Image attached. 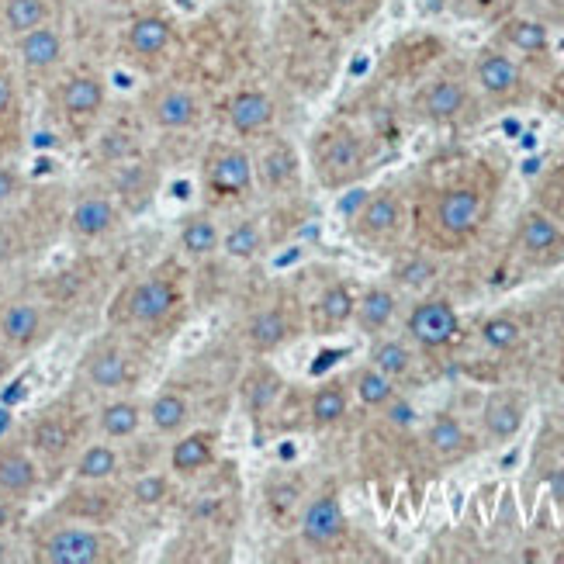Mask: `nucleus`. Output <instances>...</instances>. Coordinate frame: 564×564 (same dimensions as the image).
<instances>
[{
  "label": "nucleus",
  "mask_w": 564,
  "mask_h": 564,
  "mask_svg": "<svg viewBox=\"0 0 564 564\" xmlns=\"http://www.w3.org/2000/svg\"><path fill=\"white\" fill-rule=\"evenodd\" d=\"M485 215L488 201L478 184H450L440 187L430 201L426 225H430V236L440 243V250H457L485 225Z\"/></svg>",
  "instance_id": "f257e3e1"
},
{
  "label": "nucleus",
  "mask_w": 564,
  "mask_h": 564,
  "mask_svg": "<svg viewBox=\"0 0 564 564\" xmlns=\"http://www.w3.org/2000/svg\"><path fill=\"white\" fill-rule=\"evenodd\" d=\"M502 42H509L513 49L526 52V56H540V52L551 49L547 28L530 18H509L506 25H502Z\"/></svg>",
  "instance_id": "f704fd0d"
},
{
  "label": "nucleus",
  "mask_w": 564,
  "mask_h": 564,
  "mask_svg": "<svg viewBox=\"0 0 564 564\" xmlns=\"http://www.w3.org/2000/svg\"><path fill=\"white\" fill-rule=\"evenodd\" d=\"M0 21L11 35H25L49 21V4L45 0H7Z\"/></svg>",
  "instance_id": "c9c22d12"
},
{
  "label": "nucleus",
  "mask_w": 564,
  "mask_h": 564,
  "mask_svg": "<svg viewBox=\"0 0 564 564\" xmlns=\"http://www.w3.org/2000/svg\"><path fill=\"white\" fill-rule=\"evenodd\" d=\"M475 84L495 101H509L523 90V70L499 49H481L475 59Z\"/></svg>",
  "instance_id": "9d476101"
},
{
  "label": "nucleus",
  "mask_w": 564,
  "mask_h": 564,
  "mask_svg": "<svg viewBox=\"0 0 564 564\" xmlns=\"http://www.w3.org/2000/svg\"><path fill=\"white\" fill-rule=\"evenodd\" d=\"M118 468H122V461H118V450L111 443H90L80 450L73 475H77V481H108L118 475Z\"/></svg>",
  "instance_id": "72a5a7b5"
},
{
  "label": "nucleus",
  "mask_w": 564,
  "mask_h": 564,
  "mask_svg": "<svg viewBox=\"0 0 564 564\" xmlns=\"http://www.w3.org/2000/svg\"><path fill=\"white\" fill-rule=\"evenodd\" d=\"M142 416L146 412H142V405L135 398H118V402H108L97 412V430L108 440H129V436L139 433Z\"/></svg>",
  "instance_id": "c756f323"
},
{
  "label": "nucleus",
  "mask_w": 564,
  "mask_h": 564,
  "mask_svg": "<svg viewBox=\"0 0 564 564\" xmlns=\"http://www.w3.org/2000/svg\"><path fill=\"white\" fill-rule=\"evenodd\" d=\"M45 312L35 302H7L0 308V340L11 350H28L42 340Z\"/></svg>",
  "instance_id": "4468645a"
},
{
  "label": "nucleus",
  "mask_w": 564,
  "mask_h": 564,
  "mask_svg": "<svg viewBox=\"0 0 564 564\" xmlns=\"http://www.w3.org/2000/svg\"><path fill=\"white\" fill-rule=\"evenodd\" d=\"M353 308H357V295H353L347 284H329V288H322L312 305L315 333H336L340 326H347L353 319Z\"/></svg>",
  "instance_id": "b1692460"
},
{
  "label": "nucleus",
  "mask_w": 564,
  "mask_h": 564,
  "mask_svg": "<svg viewBox=\"0 0 564 564\" xmlns=\"http://www.w3.org/2000/svg\"><path fill=\"white\" fill-rule=\"evenodd\" d=\"M218 457V436L212 430H194L184 433L180 440L170 447V471L177 478H194L205 475Z\"/></svg>",
  "instance_id": "dca6fc26"
},
{
  "label": "nucleus",
  "mask_w": 564,
  "mask_h": 564,
  "mask_svg": "<svg viewBox=\"0 0 564 564\" xmlns=\"http://www.w3.org/2000/svg\"><path fill=\"white\" fill-rule=\"evenodd\" d=\"M430 277H433V263H426V260H412L398 270V281H405V284H426Z\"/></svg>",
  "instance_id": "79ce46f5"
},
{
  "label": "nucleus",
  "mask_w": 564,
  "mask_h": 564,
  "mask_svg": "<svg viewBox=\"0 0 564 564\" xmlns=\"http://www.w3.org/2000/svg\"><path fill=\"white\" fill-rule=\"evenodd\" d=\"M253 170H257V184L263 191H270V194L288 191L298 180V156L288 142L274 139L260 156H253Z\"/></svg>",
  "instance_id": "a211bd4d"
},
{
  "label": "nucleus",
  "mask_w": 564,
  "mask_h": 564,
  "mask_svg": "<svg viewBox=\"0 0 564 564\" xmlns=\"http://www.w3.org/2000/svg\"><path fill=\"white\" fill-rule=\"evenodd\" d=\"M104 80L94 77V73H77L70 77L63 87H59V108L66 111L70 118H94L97 111L104 108Z\"/></svg>",
  "instance_id": "4be33fe9"
},
{
  "label": "nucleus",
  "mask_w": 564,
  "mask_h": 564,
  "mask_svg": "<svg viewBox=\"0 0 564 564\" xmlns=\"http://www.w3.org/2000/svg\"><path fill=\"white\" fill-rule=\"evenodd\" d=\"M225 115H229L232 132L250 139V135H260L274 125L277 108H274V97L263 94V90H239L229 101V108H225Z\"/></svg>",
  "instance_id": "2eb2a0df"
},
{
  "label": "nucleus",
  "mask_w": 564,
  "mask_h": 564,
  "mask_svg": "<svg viewBox=\"0 0 564 564\" xmlns=\"http://www.w3.org/2000/svg\"><path fill=\"white\" fill-rule=\"evenodd\" d=\"M298 533L312 551H333L343 537H347V513L336 492H319L308 499L298 520Z\"/></svg>",
  "instance_id": "6e6552de"
},
{
  "label": "nucleus",
  "mask_w": 564,
  "mask_h": 564,
  "mask_svg": "<svg viewBox=\"0 0 564 564\" xmlns=\"http://www.w3.org/2000/svg\"><path fill=\"white\" fill-rule=\"evenodd\" d=\"M180 305V288L167 274H149L135 281L122 295V319L142 329H156L177 312Z\"/></svg>",
  "instance_id": "423d86ee"
},
{
  "label": "nucleus",
  "mask_w": 564,
  "mask_h": 564,
  "mask_svg": "<svg viewBox=\"0 0 564 564\" xmlns=\"http://www.w3.org/2000/svg\"><path fill=\"white\" fill-rule=\"evenodd\" d=\"M7 371H11V360H7V353L0 350V381L7 378Z\"/></svg>",
  "instance_id": "09e8293b"
},
{
  "label": "nucleus",
  "mask_w": 564,
  "mask_h": 564,
  "mask_svg": "<svg viewBox=\"0 0 564 564\" xmlns=\"http://www.w3.org/2000/svg\"><path fill=\"white\" fill-rule=\"evenodd\" d=\"M405 225V208H402V198H398L395 191H378L371 194V198H364V205H360V212L353 215V239L364 246H371V250H378L381 243H391V239H398V232H402Z\"/></svg>",
  "instance_id": "0eeeda50"
},
{
  "label": "nucleus",
  "mask_w": 564,
  "mask_h": 564,
  "mask_svg": "<svg viewBox=\"0 0 564 564\" xmlns=\"http://www.w3.org/2000/svg\"><path fill=\"white\" fill-rule=\"evenodd\" d=\"M84 378L97 391H118L132 378V357L118 343H97L84 360Z\"/></svg>",
  "instance_id": "f8f14e48"
},
{
  "label": "nucleus",
  "mask_w": 564,
  "mask_h": 564,
  "mask_svg": "<svg viewBox=\"0 0 564 564\" xmlns=\"http://www.w3.org/2000/svg\"><path fill=\"white\" fill-rule=\"evenodd\" d=\"M28 447L39 457H45V461H59L73 447L70 423L63 416H56V412H45V416H39L28 426Z\"/></svg>",
  "instance_id": "bb28decb"
},
{
  "label": "nucleus",
  "mask_w": 564,
  "mask_h": 564,
  "mask_svg": "<svg viewBox=\"0 0 564 564\" xmlns=\"http://www.w3.org/2000/svg\"><path fill=\"white\" fill-rule=\"evenodd\" d=\"M388 416L395 419V423H412V405L409 402H395V398H391L388 402Z\"/></svg>",
  "instance_id": "49530a36"
},
{
  "label": "nucleus",
  "mask_w": 564,
  "mask_h": 564,
  "mask_svg": "<svg viewBox=\"0 0 564 564\" xmlns=\"http://www.w3.org/2000/svg\"><path fill=\"white\" fill-rule=\"evenodd\" d=\"M295 336V326H291L288 312L281 305H267L257 308V312L246 319V343H250L257 353H274L281 350L284 343Z\"/></svg>",
  "instance_id": "aec40b11"
},
{
  "label": "nucleus",
  "mask_w": 564,
  "mask_h": 564,
  "mask_svg": "<svg viewBox=\"0 0 564 564\" xmlns=\"http://www.w3.org/2000/svg\"><path fill=\"white\" fill-rule=\"evenodd\" d=\"M239 391H243V405H246V412H250V419H263L274 412L277 398H281V391H284V378L270 364H257L243 378V388Z\"/></svg>",
  "instance_id": "5701e85b"
},
{
  "label": "nucleus",
  "mask_w": 564,
  "mask_h": 564,
  "mask_svg": "<svg viewBox=\"0 0 564 564\" xmlns=\"http://www.w3.org/2000/svg\"><path fill=\"white\" fill-rule=\"evenodd\" d=\"M14 250H18V239H14V232L7 225H0V263L11 260Z\"/></svg>",
  "instance_id": "a18cd8bd"
},
{
  "label": "nucleus",
  "mask_w": 564,
  "mask_h": 564,
  "mask_svg": "<svg viewBox=\"0 0 564 564\" xmlns=\"http://www.w3.org/2000/svg\"><path fill=\"white\" fill-rule=\"evenodd\" d=\"M347 412H350V398L340 381H329V385L315 388L312 402H308V416H312L315 430H329V426L343 423Z\"/></svg>",
  "instance_id": "2f4dec72"
},
{
  "label": "nucleus",
  "mask_w": 564,
  "mask_h": 564,
  "mask_svg": "<svg viewBox=\"0 0 564 564\" xmlns=\"http://www.w3.org/2000/svg\"><path fill=\"white\" fill-rule=\"evenodd\" d=\"M201 184L205 194L215 201H239L250 198L257 187L253 156L239 146H212L201 163Z\"/></svg>",
  "instance_id": "7ed1b4c3"
},
{
  "label": "nucleus",
  "mask_w": 564,
  "mask_h": 564,
  "mask_svg": "<svg viewBox=\"0 0 564 564\" xmlns=\"http://www.w3.org/2000/svg\"><path fill=\"white\" fill-rule=\"evenodd\" d=\"M353 391H357L360 402L371 405V409H385L391 398H395V381L371 364V367H360V371L353 374Z\"/></svg>",
  "instance_id": "4c0bfd02"
},
{
  "label": "nucleus",
  "mask_w": 564,
  "mask_h": 564,
  "mask_svg": "<svg viewBox=\"0 0 564 564\" xmlns=\"http://www.w3.org/2000/svg\"><path fill=\"white\" fill-rule=\"evenodd\" d=\"M481 340H485V347L509 353L523 343V326L513 315H492V319L481 322Z\"/></svg>",
  "instance_id": "ea45409f"
},
{
  "label": "nucleus",
  "mask_w": 564,
  "mask_h": 564,
  "mask_svg": "<svg viewBox=\"0 0 564 564\" xmlns=\"http://www.w3.org/2000/svg\"><path fill=\"white\" fill-rule=\"evenodd\" d=\"M177 246H180V253H187V257H194V260L215 257V253L222 250V229H218V222L212 215H191L180 225Z\"/></svg>",
  "instance_id": "cd10ccee"
},
{
  "label": "nucleus",
  "mask_w": 564,
  "mask_h": 564,
  "mask_svg": "<svg viewBox=\"0 0 564 564\" xmlns=\"http://www.w3.org/2000/svg\"><path fill=\"white\" fill-rule=\"evenodd\" d=\"M558 561H561V564H564V551H561V554H558Z\"/></svg>",
  "instance_id": "603ef678"
},
{
  "label": "nucleus",
  "mask_w": 564,
  "mask_h": 564,
  "mask_svg": "<svg viewBox=\"0 0 564 564\" xmlns=\"http://www.w3.org/2000/svg\"><path fill=\"white\" fill-rule=\"evenodd\" d=\"M371 364L378 367L381 374H388V378L395 381V378H402V374L412 371V350L405 347L402 340H374Z\"/></svg>",
  "instance_id": "58836bf2"
},
{
  "label": "nucleus",
  "mask_w": 564,
  "mask_h": 564,
  "mask_svg": "<svg viewBox=\"0 0 564 564\" xmlns=\"http://www.w3.org/2000/svg\"><path fill=\"white\" fill-rule=\"evenodd\" d=\"M146 419L160 436H177V433H184L187 419H191V402H187L180 391L167 388V391H160L153 402H149Z\"/></svg>",
  "instance_id": "c85d7f7f"
},
{
  "label": "nucleus",
  "mask_w": 564,
  "mask_h": 564,
  "mask_svg": "<svg viewBox=\"0 0 564 564\" xmlns=\"http://www.w3.org/2000/svg\"><path fill=\"white\" fill-rule=\"evenodd\" d=\"M398 312V298L391 295L388 288H367L364 295L357 298V308H353V322L364 336H381L391 326Z\"/></svg>",
  "instance_id": "a878e982"
},
{
  "label": "nucleus",
  "mask_w": 564,
  "mask_h": 564,
  "mask_svg": "<svg viewBox=\"0 0 564 564\" xmlns=\"http://www.w3.org/2000/svg\"><path fill=\"white\" fill-rule=\"evenodd\" d=\"M561 374H564V353H561Z\"/></svg>",
  "instance_id": "3c124183"
},
{
  "label": "nucleus",
  "mask_w": 564,
  "mask_h": 564,
  "mask_svg": "<svg viewBox=\"0 0 564 564\" xmlns=\"http://www.w3.org/2000/svg\"><path fill=\"white\" fill-rule=\"evenodd\" d=\"M35 558L45 564H101L111 558V540L94 526H56L39 540Z\"/></svg>",
  "instance_id": "39448f33"
},
{
  "label": "nucleus",
  "mask_w": 564,
  "mask_h": 564,
  "mask_svg": "<svg viewBox=\"0 0 564 564\" xmlns=\"http://www.w3.org/2000/svg\"><path fill=\"white\" fill-rule=\"evenodd\" d=\"M561 208H564V184H561Z\"/></svg>",
  "instance_id": "8fccbe9b"
},
{
  "label": "nucleus",
  "mask_w": 564,
  "mask_h": 564,
  "mask_svg": "<svg viewBox=\"0 0 564 564\" xmlns=\"http://www.w3.org/2000/svg\"><path fill=\"white\" fill-rule=\"evenodd\" d=\"M4 561H11V540L0 533V564H4Z\"/></svg>",
  "instance_id": "de8ad7c7"
},
{
  "label": "nucleus",
  "mask_w": 564,
  "mask_h": 564,
  "mask_svg": "<svg viewBox=\"0 0 564 564\" xmlns=\"http://www.w3.org/2000/svg\"><path fill=\"white\" fill-rule=\"evenodd\" d=\"M21 191V177L14 167H0V205H7V201H14Z\"/></svg>",
  "instance_id": "37998d69"
},
{
  "label": "nucleus",
  "mask_w": 564,
  "mask_h": 564,
  "mask_svg": "<svg viewBox=\"0 0 564 564\" xmlns=\"http://www.w3.org/2000/svg\"><path fill=\"white\" fill-rule=\"evenodd\" d=\"M513 246L520 260L530 267H558V263H564V225L554 215H547L544 208H526L520 215V225H516Z\"/></svg>",
  "instance_id": "20e7f679"
},
{
  "label": "nucleus",
  "mask_w": 564,
  "mask_h": 564,
  "mask_svg": "<svg viewBox=\"0 0 564 564\" xmlns=\"http://www.w3.org/2000/svg\"><path fill=\"white\" fill-rule=\"evenodd\" d=\"M263 250V229L253 218L232 225L229 232H222V253L229 260H253Z\"/></svg>",
  "instance_id": "e433bc0d"
},
{
  "label": "nucleus",
  "mask_w": 564,
  "mask_h": 564,
  "mask_svg": "<svg viewBox=\"0 0 564 564\" xmlns=\"http://www.w3.org/2000/svg\"><path fill=\"white\" fill-rule=\"evenodd\" d=\"M170 39H174V28H170V21L160 18V14H146V18H139L129 28V49L135 56H146V59L167 52Z\"/></svg>",
  "instance_id": "473e14b6"
},
{
  "label": "nucleus",
  "mask_w": 564,
  "mask_h": 564,
  "mask_svg": "<svg viewBox=\"0 0 564 564\" xmlns=\"http://www.w3.org/2000/svg\"><path fill=\"white\" fill-rule=\"evenodd\" d=\"M405 329H409V340H416L423 350H440L457 340L461 319L447 298H423L419 305H412Z\"/></svg>",
  "instance_id": "1a4fd4ad"
},
{
  "label": "nucleus",
  "mask_w": 564,
  "mask_h": 564,
  "mask_svg": "<svg viewBox=\"0 0 564 564\" xmlns=\"http://www.w3.org/2000/svg\"><path fill=\"white\" fill-rule=\"evenodd\" d=\"M426 447H430L433 457H440V461H457V457L468 454L471 436L454 416H436L430 423V430H426Z\"/></svg>",
  "instance_id": "7c9ffc66"
},
{
  "label": "nucleus",
  "mask_w": 564,
  "mask_h": 564,
  "mask_svg": "<svg viewBox=\"0 0 564 564\" xmlns=\"http://www.w3.org/2000/svg\"><path fill=\"white\" fill-rule=\"evenodd\" d=\"M14 111V80L7 70H0V118H7Z\"/></svg>",
  "instance_id": "c03bdc74"
},
{
  "label": "nucleus",
  "mask_w": 564,
  "mask_h": 564,
  "mask_svg": "<svg viewBox=\"0 0 564 564\" xmlns=\"http://www.w3.org/2000/svg\"><path fill=\"white\" fill-rule=\"evenodd\" d=\"M526 423V402L516 391H495L481 409V426L492 440H513Z\"/></svg>",
  "instance_id": "6ab92c4d"
},
{
  "label": "nucleus",
  "mask_w": 564,
  "mask_h": 564,
  "mask_svg": "<svg viewBox=\"0 0 564 564\" xmlns=\"http://www.w3.org/2000/svg\"><path fill=\"white\" fill-rule=\"evenodd\" d=\"M468 87L461 84V80H433L430 87L419 94V111H423V118H430V122H454V118H461L464 111H468Z\"/></svg>",
  "instance_id": "412c9836"
},
{
  "label": "nucleus",
  "mask_w": 564,
  "mask_h": 564,
  "mask_svg": "<svg viewBox=\"0 0 564 564\" xmlns=\"http://www.w3.org/2000/svg\"><path fill=\"white\" fill-rule=\"evenodd\" d=\"M167 492H170L167 478H163V475H146V478H139L132 485V502H135V506H156V502L167 499Z\"/></svg>",
  "instance_id": "a19ab883"
},
{
  "label": "nucleus",
  "mask_w": 564,
  "mask_h": 564,
  "mask_svg": "<svg viewBox=\"0 0 564 564\" xmlns=\"http://www.w3.org/2000/svg\"><path fill=\"white\" fill-rule=\"evenodd\" d=\"M198 118H201V101L187 87H163L149 101V122L156 129L180 132V129H191Z\"/></svg>",
  "instance_id": "ddd939ff"
},
{
  "label": "nucleus",
  "mask_w": 564,
  "mask_h": 564,
  "mask_svg": "<svg viewBox=\"0 0 564 564\" xmlns=\"http://www.w3.org/2000/svg\"><path fill=\"white\" fill-rule=\"evenodd\" d=\"M367 167V153L364 142H360L357 132L350 129H333L322 132L312 146V170L319 177L322 187H347L353 184Z\"/></svg>",
  "instance_id": "f03ea898"
},
{
  "label": "nucleus",
  "mask_w": 564,
  "mask_h": 564,
  "mask_svg": "<svg viewBox=\"0 0 564 564\" xmlns=\"http://www.w3.org/2000/svg\"><path fill=\"white\" fill-rule=\"evenodd\" d=\"M39 488V464L18 443H0V499L21 502Z\"/></svg>",
  "instance_id": "9b49d317"
},
{
  "label": "nucleus",
  "mask_w": 564,
  "mask_h": 564,
  "mask_svg": "<svg viewBox=\"0 0 564 564\" xmlns=\"http://www.w3.org/2000/svg\"><path fill=\"white\" fill-rule=\"evenodd\" d=\"M18 56H21V63L35 73L52 70V66L63 59V35L49 25L32 28V32L18 35Z\"/></svg>",
  "instance_id": "393cba45"
},
{
  "label": "nucleus",
  "mask_w": 564,
  "mask_h": 564,
  "mask_svg": "<svg viewBox=\"0 0 564 564\" xmlns=\"http://www.w3.org/2000/svg\"><path fill=\"white\" fill-rule=\"evenodd\" d=\"M118 225V208L108 194L90 191L70 208V232L80 239H101Z\"/></svg>",
  "instance_id": "f3484780"
}]
</instances>
